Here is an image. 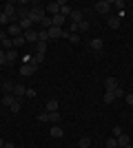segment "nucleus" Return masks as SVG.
Segmentation results:
<instances>
[{"label":"nucleus","instance_id":"f257e3e1","mask_svg":"<svg viewBox=\"0 0 133 148\" xmlns=\"http://www.w3.org/2000/svg\"><path fill=\"white\" fill-rule=\"evenodd\" d=\"M44 16H47V11H44V7H42V5H33L31 9H29V20H31L33 25H36V22L40 25V20H42Z\"/></svg>","mask_w":133,"mask_h":148},{"label":"nucleus","instance_id":"f03ea898","mask_svg":"<svg viewBox=\"0 0 133 148\" xmlns=\"http://www.w3.org/2000/svg\"><path fill=\"white\" fill-rule=\"evenodd\" d=\"M16 11H18V9L13 7V2H7V5L2 7V13H5L7 18L11 20V25H16V20H18V16H16Z\"/></svg>","mask_w":133,"mask_h":148},{"label":"nucleus","instance_id":"7ed1b4c3","mask_svg":"<svg viewBox=\"0 0 133 148\" xmlns=\"http://www.w3.org/2000/svg\"><path fill=\"white\" fill-rule=\"evenodd\" d=\"M111 7H113V2H111V0H100V2L95 5V11L102 13V16H107V13L111 11Z\"/></svg>","mask_w":133,"mask_h":148},{"label":"nucleus","instance_id":"20e7f679","mask_svg":"<svg viewBox=\"0 0 133 148\" xmlns=\"http://www.w3.org/2000/svg\"><path fill=\"white\" fill-rule=\"evenodd\" d=\"M60 7H62V2H49V5L44 7V11H47V16H51V18H53V16H58V13H60Z\"/></svg>","mask_w":133,"mask_h":148},{"label":"nucleus","instance_id":"39448f33","mask_svg":"<svg viewBox=\"0 0 133 148\" xmlns=\"http://www.w3.org/2000/svg\"><path fill=\"white\" fill-rule=\"evenodd\" d=\"M36 71H38L36 64H22V66H20V75H22V77H29V75H33Z\"/></svg>","mask_w":133,"mask_h":148},{"label":"nucleus","instance_id":"423d86ee","mask_svg":"<svg viewBox=\"0 0 133 148\" xmlns=\"http://www.w3.org/2000/svg\"><path fill=\"white\" fill-rule=\"evenodd\" d=\"M22 36H25V42H38V31L36 29H29V31H22Z\"/></svg>","mask_w":133,"mask_h":148},{"label":"nucleus","instance_id":"0eeeda50","mask_svg":"<svg viewBox=\"0 0 133 148\" xmlns=\"http://www.w3.org/2000/svg\"><path fill=\"white\" fill-rule=\"evenodd\" d=\"M25 93H27V86H25V84H13V97L22 99V97H25Z\"/></svg>","mask_w":133,"mask_h":148},{"label":"nucleus","instance_id":"6e6552de","mask_svg":"<svg viewBox=\"0 0 133 148\" xmlns=\"http://www.w3.org/2000/svg\"><path fill=\"white\" fill-rule=\"evenodd\" d=\"M49 133H51V137H56V139L64 135V130H62V126H60V124H53V126L49 128Z\"/></svg>","mask_w":133,"mask_h":148},{"label":"nucleus","instance_id":"1a4fd4ad","mask_svg":"<svg viewBox=\"0 0 133 148\" xmlns=\"http://www.w3.org/2000/svg\"><path fill=\"white\" fill-rule=\"evenodd\" d=\"M62 38V29L60 27H49V40H58Z\"/></svg>","mask_w":133,"mask_h":148},{"label":"nucleus","instance_id":"9d476101","mask_svg":"<svg viewBox=\"0 0 133 148\" xmlns=\"http://www.w3.org/2000/svg\"><path fill=\"white\" fill-rule=\"evenodd\" d=\"M7 31H9V36H11V38L22 36V29H20V25H18V22H16V25H9V29H7Z\"/></svg>","mask_w":133,"mask_h":148},{"label":"nucleus","instance_id":"9b49d317","mask_svg":"<svg viewBox=\"0 0 133 148\" xmlns=\"http://www.w3.org/2000/svg\"><path fill=\"white\" fill-rule=\"evenodd\" d=\"M89 47H91L93 51H98V53H100V51L104 49V42H102L100 38H95V40H91V42H89Z\"/></svg>","mask_w":133,"mask_h":148},{"label":"nucleus","instance_id":"f8f14e48","mask_svg":"<svg viewBox=\"0 0 133 148\" xmlns=\"http://www.w3.org/2000/svg\"><path fill=\"white\" fill-rule=\"evenodd\" d=\"M69 18H71V22H73V25H78V22H82V11H80V9H73Z\"/></svg>","mask_w":133,"mask_h":148},{"label":"nucleus","instance_id":"ddd939ff","mask_svg":"<svg viewBox=\"0 0 133 148\" xmlns=\"http://www.w3.org/2000/svg\"><path fill=\"white\" fill-rule=\"evenodd\" d=\"M118 139V146H131V137L127 135V133H122L120 137H115Z\"/></svg>","mask_w":133,"mask_h":148},{"label":"nucleus","instance_id":"4468645a","mask_svg":"<svg viewBox=\"0 0 133 148\" xmlns=\"http://www.w3.org/2000/svg\"><path fill=\"white\" fill-rule=\"evenodd\" d=\"M49 27H53V20H51V16H44V18L40 20V29L49 31Z\"/></svg>","mask_w":133,"mask_h":148},{"label":"nucleus","instance_id":"2eb2a0df","mask_svg":"<svg viewBox=\"0 0 133 148\" xmlns=\"http://www.w3.org/2000/svg\"><path fill=\"white\" fill-rule=\"evenodd\" d=\"M115 86H120L115 77H107V80H104V88H107V91H113Z\"/></svg>","mask_w":133,"mask_h":148},{"label":"nucleus","instance_id":"dca6fc26","mask_svg":"<svg viewBox=\"0 0 133 148\" xmlns=\"http://www.w3.org/2000/svg\"><path fill=\"white\" fill-rule=\"evenodd\" d=\"M18 25H20V29L22 31H29V29H33V22L29 18H22V20H18Z\"/></svg>","mask_w":133,"mask_h":148},{"label":"nucleus","instance_id":"f3484780","mask_svg":"<svg viewBox=\"0 0 133 148\" xmlns=\"http://www.w3.org/2000/svg\"><path fill=\"white\" fill-rule=\"evenodd\" d=\"M51 20H53V27H60V29H62V25L67 22V18H64L62 13H58V16H53Z\"/></svg>","mask_w":133,"mask_h":148},{"label":"nucleus","instance_id":"a211bd4d","mask_svg":"<svg viewBox=\"0 0 133 148\" xmlns=\"http://www.w3.org/2000/svg\"><path fill=\"white\" fill-rule=\"evenodd\" d=\"M58 106H60V102L51 97L49 102H47V113H53V111H58Z\"/></svg>","mask_w":133,"mask_h":148},{"label":"nucleus","instance_id":"6ab92c4d","mask_svg":"<svg viewBox=\"0 0 133 148\" xmlns=\"http://www.w3.org/2000/svg\"><path fill=\"white\" fill-rule=\"evenodd\" d=\"M11 42H13V49H20V47H25V36H18V38H11Z\"/></svg>","mask_w":133,"mask_h":148},{"label":"nucleus","instance_id":"aec40b11","mask_svg":"<svg viewBox=\"0 0 133 148\" xmlns=\"http://www.w3.org/2000/svg\"><path fill=\"white\" fill-rule=\"evenodd\" d=\"M16 60H18V51H16V49L7 51V64H13Z\"/></svg>","mask_w":133,"mask_h":148},{"label":"nucleus","instance_id":"412c9836","mask_svg":"<svg viewBox=\"0 0 133 148\" xmlns=\"http://www.w3.org/2000/svg\"><path fill=\"white\" fill-rule=\"evenodd\" d=\"M113 99H115L113 91H104V95H102V102H104V104H111Z\"/></svg>","mask_w":133,"mask_h":148},{"label":"nucleus","instance_id":"4be33fe9","mask_svg":"<svg viewBox=\"0 0 133 148\" xmlns=\"http://www.w3.org/2000/svg\"><path fill=\"white\" fill-rule=\"evenodd\" d=\"M9 108H11V113H20V108H22V99L16 97V99H13V104L9 106Z\"/></svg>","mask_w":133,"mask_h":148},{"label":"nucleus","instance_id":"5701e85b","mask_svg":"<svg viewBox=\"0 0 133 148\" xmlns=\"http://www.w3.org/2000/svg\"><path fill=\"white\" fill-rule=\"evenodd\" d=\"M13 99H16V97H13V93H5V95H2V104H5V106H11Z\"/></svg>","mask_w":133,"mask_h":148},{"label":"nucleus","instance_id":"b1692460","mask_svg":"<svg viewBox=\"0 0 133 148\" xmlns=\"http://www.w3.org/2000/svg\"><path fill=\"white\" fill-rule=\"evenodd\" d=\"M109 27H111V29H120V18H118V16H111V18H109Z\"/></svg>","mask_w":133,"mask_h":148},{"label":"nucleus","instance_id":"393cba45","mask_svg":"<svg viewBox=\"0 0 133 148\" xmlns=\"http://www.w3.org/2000/svg\"><path fill=\"white\" fill-rule=\"evenodd\" d=\"M42 62H44V56H40V53H36V56H31V62H29V64H36V66H40Z\"/></svg>","mask_w":133,"mask_h":148},{"label":"nucleus","instance_id":"a878e982","mask_svg":"<svg viewBox=\"0 0 133 148\" xmlns=\"http://www.w3.org/2000/svg\"><path fill=\"white\" fill-rule=\"evenodd\" d=\"M38 42H49V31H44V29L38 31Z\"/></svg>","mask_w":133,"mask_h":148},{"label":"nucleus","instance_id":"bb28decb","mask_svg":"<svg viewBox=\"0 0 133 148\" xmlns=\"http://www.w3.org/2000/svg\"><path fill=\"white\" fill-rule=\"evenodd\" d=\"M89 27H91V25H89L87 20H82V22H78V33H87V31H89Z\"/></svg>","mask_w":133,"mask_h":148},{"label":"nucleus","instance_id":"cd10ccee","mask_svg":"<svg viewBox=\"0 0 133 148\" xmlns=\"http://www.w3.org/2000/svg\"><path fill=\"white\" fill-rule=\"evenodd\" d=\"M36 53L44 56V53H47V42H36Z\"/></svg>","mask_w":133,"mask_h":148},{"label":"nucleus","instance_id":"c85d7f7f","mask_svg":"<svg viewBox=\"0 0 133 148\" xmlns=\"http://www.w3.org/2000/svg\"><path fill=\"white\" fill-rule=\"evenodd\" d=\"M16 16H18L20 20H22V18H29V9H27V7H20L18 11H16Z\"/></svg>","mask_w":133,"mask_h":148},{"label":"nucleus","instance_id":"c756f323","mask_svg":"<svg viewBox=\"0 0 133 148\" xmlns=\"http://www.w3.org/2000/svg\"><path fill=\"white\" fill-rule=\"evenodd\" d=\"M71 11H73V9H71L67 2H62V7H60V13H62L64 18H67V16H71Z\"/></svg>","mask_w":133,"mask_h":148},{"label":"nucleus","instance_id":"7c9ffc66","mask_svg":"<svg viewBox=\"0 0 133 148\" xmlns=\"http://www.w3.org/2000/svg\"><path fill=\"white\" fill-rule=\"evenodd\" d=\"M89 146H91V137H82L78 142V148H89Z\"/></svg>","mask_w":133,"mask_h":148},{"label":"nucleus","instance_id":"2f4dec72","mask_svg":"<svg viewBox=\"0 0 133 148\" xmlns=\"http://www.w3.org/2000/svg\"><path fill=\"white\" fill-rule=\"evenodd\" d=\"M47 115H49V122H53V124H58V122H60V113H58V111L47 113Z\"/></svg>","mask_w":133,"mask_h":148},{"label":"nucleus","instance_id":"473e14b6","mask_svg":"<svg viewBox=\"0 0 133 148\" xmlns=\"http://www.w3.org/2000/svg\"><path fill=\"white\" fill-rule=\"evenodd\" d=\"M2 91H5V93H13V84H11L9 80L2 82Z\"/></svg>","mask_w":133,"mask_h":148},{"label":"nucleus","instance_id":"72a5a7b5","mask_svg":"<svg viewBox=\"0 0 133 148\" xmlns=\"http://www.w3.org/2000/svg\"><path fill=\"white\" fill-rule=\"evenodd\" d=\"M67 40H69L71 44H78V42H80V36H78V33H69V38H67Z\"/></svg>","mask_w":133,"mask_h":148},{"label":"nucleus","instance_id":"f704fd0d","mask_svg":"<svg viewBox=\"0 0 133 148\" xmlns=\"http://www.w3.org/2000/svg\"><path fill=\"white\" fill-rule=\"evenodd\" d=\"M107 148H118V139H115V137H109L107 139Z\"/></svg>","mask_w":133,"mask_h":148},{"label":"nucleus","instance_id":"c9c22d12","mask_svg":"<svg viewBox=\"0 0 133 148\" xmlns=\"http://www.w3.org/2000/svg\"><path fill=\"white\" fill-rule=\"evenodd\" d=\"M5 64H7V51L0 49V66H5Z\"/></svg>","mask_w":133,"mask_h":148},{"label":"nucleus","instance_id":"e433bc0d","mask_svg":"<svg viewBox=\"0 0 133 148\" xmlns=\"http://www.w3.org/2000/svg\"><path fill=\"white\" fill-rule=\"evenodd\" d=\"M113 95H115V97H122V95H124V91H122V86H115V88H113Z\"/></svg>","mask_w":133,"mask_h":148},{"label":"nucleus","instance_id":"4c0bfd02","mask_svg":"<svg viewBox=\"0 0 133 148\" xmlns=\"http://www.w3.org/2000/svg\"><path fill=\"white\" fill-rule=\"evenodd\" d=\"M0 25H11V20L7 18L5 13H0Z\"/></svg>","mask_w":133,"mask_h":148},{"label":"nucleus","instance_id":"58836bf2","mask_svg":"<svg viewBox=\"0 0 133 148\" xmlns=\"http://www.w3.org/2000/svg\"><path fill=\"white\" fill-rule=\"evenodd\" d=\"M38 122H49V115H47V113H40V115H38Z\"/></svg>","mask_w":133,"mask_h":148},{"label":"nucleus","instance_id":"ea45409f","mask_svg":"<svg viewBox=\"0 0 133 148\" xmlns=\"http://www.w3.org/2000/svg\"><path fill=\"white\" fill-rule=\"evenodd\" d=\"M122 133H124V130H122V128H120V126H115V128H113V137H120V135H122Z\"/></svg>","mask_w":133,"mask_h":148},{"label":"nucleus","instance_id":"a19ab883","mask_svg":"<svg viewBox=\"0 0 133 148\" xmlns=\"http://www.w3.org/2000/svg\"><path fill=\"white\" fill-rule=\"evenodd\" d=\"M25 95H27V97H33V95H36V91H33V88H27Z\"/></svg>","mask_w":133,"mask_h":148},{"label":"nucleus","instance_id":"79ce46f5","mask_svg":"<svg viewBox=\"0 0 133 148\" xmlns=\"http://www.w3.org/2000/svg\"><path fill=\"white\" fill-rule=\"evenodd\" d=\"M113 7H120V9H122V7H124V0H115Z\"/></svg>","mask_w":133,"mask_h":148},{"label":"nucleus","instance_id":"37998d69","mask_svg":"<svg viewBox=\"0 0 133 148\" xmlns=\"http://www.w3.org/2000/svg\"><path fill=\"white\" fill-rule=\"evenodd\" d=\"M127 104L133 106V93H131V95H127Z\"/></svg>","mask_w":133,"mask_h":148},{"label":"nucleus","instance_id":"c03bdc74","mask_svg":"<svg viewBox=\"0 0 133 148\" xmlns=\"http://www.w3.org/2000/svg\"><path fill=\"white\" fill-rule=\"evenodd\" d=\"M5 148H13V144H5Z\"/></svg>","mask_w":133,"mask_h":148},{"label":"nucleus","instance_id":"a18cd8bd","mask_svg":"<svg viewBox=\"0 0 133 148\" xmlns=\"http://www.w3.org/2000/svg\"><path fill=\"white\" fill-rule=\"evenodd\" d=\"M0 148H5V142H2V139H0Z\"/></svg>","mask_w":133,"mask_h":148},{"label":"nucleus","instance_id":"49530a36","mask_svg":"<svg viewBox=\"0 0 133 148\" xmlns=\"http://www.w3.org/2000/svg\"><path fill=\"white\" fill-rule=\"evenodd\" d=\"M118 148H133V146H118Z\"/></svg>","mask_w":133,"mask_h":148},{"label":"nucleus","instance_id":"de8ad7c7","mask_svg":"<svg viewBox=\"0 0 133 148\" xmlns=\"http://www.w3.org/2000/svg\"><path fill=\"white\" fill-rule=\"evenodd\" d=\"M0 42H2V40H0Z\"/></svg>","mask_w":133,"mask_h":148}]
</instances>
